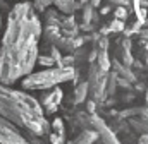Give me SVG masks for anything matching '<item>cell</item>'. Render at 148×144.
Listing matches in <instances>:
<instances>
[{
  "label": "cell",
  "instance_id": "6da1fadb",
  "mask_svg": "<svg viewBox=\"0 0 148 144\" xmlns=\"http://www.w3.org/2000/svg\"><path fill=\"white\" fill-rule=\"evenodd\" d=\"M43 35L41 19L31 2H16L9 9L7 26L0 45V82H12L31 74L36 65L38 41Z\"/></svg>",
  "mask_w": 148,
  "mask_h": 144
},
{
  "label": "cell",
  "instance_id": "7a4b0ae2",
  "mask_svg": "<svg viewBox=\"0 0 148 144\" xmlns=\"http://www.w3.org/2000/svg\"><path fill=\"white\" fill-rule=\"evenodd\" d=\"M0 115L21 129L26 136L45 137L50 134V122L35 96L24 89H14L0 82Z\"/></svg>",
  "mask_w": 148,
  "mask_h": 144
},
{
  "label": "cell",
  "instance_id": "3957f363",
  "mask_svg": "<svg viewBox=\"0 0 148 144\" xmlns=\"http://www.w3.org/2000/svg\"><path fill=\"white\" fill-rule=\"evenodd\" d=\"M76 77L74 67H62V65H55V67H48L43 71L31 72L26 77H23L21 86L24 91H47L52 89L62 82L73 81Z\"/></svg>",
  "mask_w": 148,
  "mask_h": 144
},
{
  "label": "cell",
  "instance_id": "277c9868",
  "mask_svg": "<svg viewBox=\"0 0 148 144\" xmlns=\"http://www.w3.org/2000/svg\"><path fill=\"white\" fill-rule=\"evenodd\" d=\"M107 81L109 72L102 71L97 62H91V67L88 71V88L91 93V100H95L97 103H102L107 98Z\"/></svg>",
  "mask_w": 148,
  "mask_h": 144
},
{
  "label": "cell",
  "instance_id": "5b68a950",
  "mask_svg": "<svg viewBox=\"0 0 148 144\" xmlns=\"http://www.w3.org/2000/svg\"><path fill=\"white\" fill-rule=\"evenodd\" d=\"M0 144H35L26 134L0 115Z\"/></svg>",
  "mask_w": 148,
  "mask_h": 144
},
{
  "label": "cell",
  "instance_id": "8992f818",
  "mask_svg": "<svg viewBox=\"0 0 148 144\" xmlns=\"http://www.w3.org/2000/svg\"><path fill=\"white\" fill-rule=\"evenodd\" d=\"M90 125H91V129L97 130L98 139L102 141V144H122L121 139H119V136H117V132L112 130L110 125L102 117H98L97 113L90 115Z\"/></svg>",
  "mask_w": 148,
  "mask_h": 144
},
{
  "label": "cell",
  "instance_id": "52a82bcc",
  "mask_svg": "<svg viewBox=\"0 0 148 144\" xmlns=\"http://www.w3.org/2000/svg\"><path fill=\"white\" fill-rule=\"evenodd\" d=\"M62 98H64L62 89H60L59 86H55V88H52L48 93H45L38 101L41 103V107H43V110H45V113H55L57 108H59V105L62 103Z\"/></svg>",
  "mask_w": 148,
  "mask_h": 144
},
{
  "label": "cell",
  "instance_id": "ba28073f",
  "mask_svg": "<svg viewBox=\"0 0 148 144\" xmlns=\"http://www.w3.org/2000/svg\"><path fill=\"white\" fill-rule=\"evenodd\" d=\"M115 57L121 64H124L126 67H131L134 58L131 55V39L126 36L122 38L121 41H117V46H115Z\"/></svg>",
  "mask_w": 148,
  "mask_h": 144
},
{
  "label": "cell",
  "instance_id": "9c48e42d",
  "mask_svg": "<svg viewBox=\"0 0 148 144\" xmlns=\"http://www.w3.org/2000/svg\"><path fill=\"white\" fill-rule=\"evenodd\" d=\"M53 5L60 14H66V16H71L79 7V3L76 0H53Z\"/></svg>",
  "mask_w": 148,
  "mask_h": 144
},
{
  "label": "cell",
  "instance_id": "30bf717a",
  "mask_svg": "<svg viewBox=\"0 0 148 144\" xmlns=\"http://www.w3.org/2000/svg\"><path fill=\"white\" fill-rule=\"evenodd\" d=\"M98 141V134L95 129H84L79 136H76L73 144H93Z\"/></svg>",
  "mask_w": 148,
  "mask_h": 144
},
{
  "label": "cell",
  "instance_id": "8fae6325",
  "mask_svg": "<svg viewBox=\"0 0 148 144\" xmlns=\"http://www.w3.org/2000/svg\"><path fill=\"white\" fill-rule=\"evenodd\" d=\"M90 94V88H88V81H83L79 84H76L74 88V105H79L83 101H86V96Z\"/></svg>",
  "mask_w": 148,
  "mask_h": 144
},
{
  "label": "cell",
  "instance_id": "7c38bea8",
  "mask_svg": "<svg viewBox=\"0 0 148 144\" xmlns=\"http://www.w3.org/2000/svg\"><path fill=\"white\" fill-rule=\"evenodd\" d=\"M95 62H97V65L102 71H105V72H109L112 69V60H110V57H109V53H107V50H98Z\"/></svg>",
  "mask_w": 148,
  "mask_h": 144
},
{
  "label": "cell",
  "instance_id": "4fadbf2b",
  "mask_svg": "<svg viewBox=\"0 0 148 144\" xmlns=\"http://www.w3.org/2000/svg\"><path fill=\"white\" fill-rule=\"evenodd\" d=\"M129 124H131V127L134 130H138L141 134H148V122L145 118H141V117H131Z\"/></svg>",
  "mask_w": 148,
  "mask_h": 144
},
{
  "label": "cell",
  "instance_id": "5bb4252c",
  "mask_svg": "<svg viewBox=\"0 0 148 144\" xmlns=\"http://www.w3.org/2000/svg\"><path fill=\"white\" fill-rule=\"evenodd\" d=\"M124 29H126V28H124V21L114 17V21H112L110 24H107V28L102 29V35H107V33H121V31H124Z\"/></svg>",
  "mask_w": 148,
  "mask_h": 144
},
{
  "label": "cell",
  "instance_id": "9a60e30c",
  "mask_svg": "<svg viewBox=\"0 0 148 144\" xmlns=\"http://www.w3.org/2000/svg\"><path fill=\"white\" fill-rule=\"evenodd\" d=\"M36 64H40L41 67H55V65H57V62H55L48 53H40V55H38Z\"/></svg>",
  "mask_w": 148,
  "mask_h": 144
},
{
  "label": "cell",
  "instance_id": "2e32d148",
  "mask_svg": "<svg viewBox=\"0 0 148 144\" xmlns=\"http://www.w3.org/2000/svg\"><path fill=\"white\" fill-rule=\"evenodd\" d=\"M50 129H52V132H55V134L66 136V127H64V120H62V118H55V120L50 124Z\"/></svg>",
  "mask_w": 148,
  "mask_h": 144
},
{
  "label": "cell",
  "instance_id": "e0dca14e",
  "mask_svg": "<svg viewBox=\"0 0 148 144\" xmlns=\"http://www.w3.org/2000/svg\"><path fill=\"white\" fill-rule=\"evenodd\" d=\"M52 3H53V0H33V7L38 12H45Z\"/></svg>",
  "mask_w": 148,
  "mask_h": 144
},
{
  "label": "cell",
  "instance_id": "ac0fdd59",
  "mask_svg": "<svg viewBox=\"0 0 148 144\" xmlns=\"http://www.w3.org/2000/svg\"><path fill=\"white\" fill-rule=\"evenodd\" d=\"M140 113H141V107L127 108V110H122V111H121V118H127V117H140Z\"/></svg>",
  "mask_w": 148,
  "mask_h": 144
},
{
  "label": "cell",
  "instance_id": "d6986e66",
  "mask_svg": "<svg viewBox=\"0 0 148 144\" xmlns=\"http://www.w3.org/2000/svg\"><path fill=\"white\" fill-rule=\"evenodd\" d=\"M114 17H115V19H121V21H126V17H127V9H126V7H115V9H114Z\"/></svg>",
  "mask_w": 148,
  "mask_h": 144
},
{
  "label": "cell",
  "instance_id": "ffe728a7",
  "mask_svg": "<svg viewBox=\"0 0 148 144\" xmlns=\"http://www.w3.org/2000/svg\"><path fill=\"white\" fill-rule=\"evenodd\" d=\"M48 137H50V144H64L66 143V136H60V134H55V132L48 134Z\"/></svg>",
  "mask_w": 148,
  "mask_h": 144
},
{
  "label": "cell",
  "instance_id": "44dd1931",
  "mask_svg": "<svg viewBox=\"0 0 148 144\" xmlns=\"http://www.w3.org/2000/svg\"><path fill=\"white\" fill-rule=\"evenodd\" d=\"M74 60H76V57H74V55L62 57V62H60V65H62V67H74Z\"/></svg>",
  "mask_w": 148,
  "mask_h": 144
},
{
  "label": "cell",
  "instance_id": "7402d4cb",
  "mask_svg": "<svg viewBox=\"0 0 148 144\" xmlns=\"http://www.w3.org/2000/svg\"><path fill=\"white\" fill-rule=\"evenodd\" d=\"M86 108H88V113H90V115H93V113H95V110H97V101H95V100L88 101V103H86Z\"/></svg>",
  "mask_w": 148,
  "mask_h": 144
},
{
  "label": "cell",
  "instance_id": "603a6c76",
  "mask_svg": "<svg viewBox=\"0 0 148 144\" xmlns=\"http://www.w3.org/2000/svg\"><path fill=\"white\" fill-rule=\"evenodd\" d=\"M140 36H141V39H147L148 41V28H141L140 29Z\"/></svg>",
  "mask_w": 148,
  "mask_h": 144
},
{
  "label": "cell",
  "instance_id": "cb8c5ba5",
  "mask_svg": "<svg viewBox=\"0 0 148 144\" xmlns=\"http://www.w3.org/2000/svg\"><path fill=\"white\" fill-rule=\"evenodd\" d=\"M140 117L145 118V120L148 122V107H141V113H140Z\"/></svg>",
  "mask_w": 148,
  "mask_h": 144
},
{
  "label": "cell",
  "instance_id": "d4e9b609",
  "mask_svg": "<svg viewBox=\"0 0 148 144\" xmlns=\"http://www.w3.org/2000/svg\"><path fill=\"white\" fill-rule=\"evenodd\" d=\"M138 144H148V134H141L138 139Z\"/></svg>",
  "mask_w": 148,
  "mask_h": 144
},
{
  "label": "cell",
  "instance_id": "484cf974",
  "mask_svg": "<svg viewBox=\"0 0 148 144\" xmlns=\"http://www.w3.org/2000/svg\"><path fill=\"white\" fill-rule=\"evenodd\" d=\"M102 2H103V0H90V5H91L93 9H98V7L102 5Z\"/></svg>",
  "mask_w": 148,
  "mask_h": 144
},
{
  "label": "cell",
  "instance_id": "4316f807",
  "mask_svg": "<svg viewBox=\"0 0 148 144\" xmlns=\"http://www.w3.org/2000/svg\"><path fill=\"white\" fill-rule=\"evenodd\" d=\"M110 5H107V7H102V9H100V14H102V16H107V14H109V12H110Z\"/></svg>",
  "mask_w": 148,
  "mask_h": 144
},
{
  "label": "cell",
  "instance_id": "83f0119b",
  "mask_svg": "<svg viewBox=\"0 0 148 144\" xmlns=\"http://www.w3.org/2000/svg\"><path fill=\"white\" fill-rule=\"evenodd\" d=\"M2 22H3V19H2V9H0V28H2Z\"/></svg>",
  "mask_w": 148,
  "mask_h": 144
},
{
  "label": "cell",
  "instance_id": "f1b7e54d",
  "mask_svg": "<svg viewBox=\"0 0 148 144\" xmlns=\"http://www.w3.org/2000/svg\"><path fill=\"white\" fill-rule=\"evenodd\" d=\"M145 100H147V105H148V88H147V93H145Z\"/></svg>",
  "mask_w": 148,
  "mask_h": 144
},
{
  "label": "cell",
  "instance_id": "f546056e",
  "mask_svg": "<svg viewBox=\"0 0 148 144\" xmlns=\"http://www.w3.org/2000/svg\"><path fill=\"white\" fill-rule=\"evenodd\" d=\"M5 2H23V0H5Z\"/></svg>",
  "mask_w": 148,
  "mask_h": 144
},
{
  "label": "cell",
  "instance_id": "4dcf8cb0",
  "mask_svg": "<svg viewBox=\"0 0 148 144\" xmlns=\"http://www.w3.org/2000/svg\"><path fill=\"white\" fill-rule=\"evenodd\" d=\"M147 7H148V2H147Z\"/></svg>",
  "mask_w": 148,
  "mask_h": 144
}]
</instances>
